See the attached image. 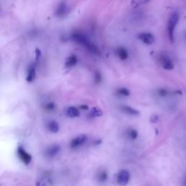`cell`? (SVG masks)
Instances as JSON below:
<instances>
[{
  "instance_id": "1",
  "label": "cell",
  "mask_w": 186,
  "mask_h": 186,
  "mask_svg": "<svg viewBox=\"0 0 186 186\" xmlns=\"http://www.w3.org/2000/svg\"><path fill=\"white\" fill-rule=\"evenodd\" d=\"M179 21V14L178 12L172 13L168 21V35L172 42H174V32L175 27Z\"/></svg>"
},
{
  "instance_id": "2",
  "label": "cell",
  "mask_w": 186,
  "mask_h": 186,
  "mask_svg": "<svg viewBox=\"0 0 186 186\" xmlns=\"http://www.w3.org/2000/svg\"><path fill=\"white\" fill-rule=\"evenodd\" d=\"M17 156H19V159L22 161V162L25 164L28 165L31 161H32V157L29 154H28L26 151L25 149L22 147V146H19L17 150Z\"/></svg>"
},
{
  "instance_id": "3",
  "label": "cell",
  "mask_w": 186,
  "mask_h": 186,
  "mask_svg": "<svg viewBox=\"0 0 186 186\" xmlns=\"http://www.w3.org/2000/svg\"><path fill=\"white\" fill-rule=\"evenodd\" d=\"M130 172L127 171V170H121L119 172L117 177V181L118 183L121 185H126L128 184L130 180Z\"/></svg>"
},
{
  "instance_id": "4",
  "label": "cell",
  "mask_w": 186,
  "mask_h": 186,
  "mask_svg": "<svg viewBox=\"0 0 186 186\" xmlns=\"http://www.w3.org/2000/svg\"><path fill=\"white\" fill-rule=\"evenodd\" d=\"M72 39H74L76 42L85 46V47H87V46L90 44V42L87 39V37L84 36L83 34H79V33H75V34H73Z\"/></svg>"
},
{
  "instance_id": "5",
  "label": "cell",
  "mask_w": 186,
  "mask_h": 186,
  "mask_svg": "<svg viewBox=\"0 0 186 186\" xmlns=\"http://www.w3.org/2000/svg\"><path fill=\"white\" fill-rule=\"evenodd\" d=\"M139 39L146 45H152L155 42V37L150 33H143L139 35Z\"/></svg>"
},
{
  "instance_id": "6",
  "label": "cell",
  "mask_w": 186,
  "mask_h": 186,
  "mask_svg": "<svg viewBox=\"0 0 186 186\" xmlns=\"http://www.w3.org/2000/svg\"><path fill=\"white\" fill-rule=\"evenodd\" d=\"M86 140H87V136L85 135H81L76 137V138L73 139L72 141L71 142V148H78L81 145H83Z\"/></svg>"
},
{
  "instance_id": "7",
  "label": "cell",
  "mask_w": 186,
  "mask_h": 186,
  "mask_svg": "<svg viewBox=\"0 0 186 186\" xmlns=\"http://www.w3.org/2000/svg\"><path fill=\"white\" fill-rule=\"evenodd\" d=\"M36 77V67L34 64H31L28 69V74L26 77V81L28 82H32Z\"/></svg>"
},
{
  "instance_id": "8",
  "label": "cell",
  "mask_w": 186,
  "mask_h": 186,
  "mask_svg": "<svg viewBox=\"0 0 186 186\" xmlns=\"http://www.w3.org/2000/svg\"><path fill=\"white\" fill-rule=\"evenodd\" d=\"M60 149H61V148H60L58 145H53L52 147L49 148L48 149L46 150V156L50 157V158L54 157L58 154Z\"/></svg>"
},
{
  "instance_id": "9",
  "label": "cell",
  "mask_w": 186,
  "mask_h": 186,
  "mask_svg": "<svg viewBox=\"0 0 186 186\" xmlns=\"http://www.w3.org/2000/svg\"><path fill=\"white\" fill-rule=\"evenodd\" d=\"M121 109L123 112L126 113V114L129 115H134V116H136V115L140 114V111L137 109H135V108L130 107V106L127 105H123L121 107Z\"/></svg>"
},
{
  "instance_id": "10",
  "label": "cell",
  "mask_w": 186,
  "mask_h": 186,
  "mask_svg": "<svg viewBox=\"0 0 186 186\" xmlns=\"http://www.w3.org/2000/svg\"><path fill=\"white\" fill-rule=\"evenodd\" d=\"M116 54L121 61H125L128 58V52L125 47H119L117 49Z\"/></svg>"
},
{
  "instance_id": "11",
  "label": "cell",
  "mask_w": 186,
  "mask_h": 186,
  "mask_svg": "<svg viewBox=\"0 0 186 186\" xmlns=\"http://www.w3.org/2000/svg\"><path fill=\"white\" fill-rule=\"evenodd\" d=\"M163 67L166 70H172L174 68V63L169 57H164L162 59Z\"/></svg>"
},
{
  "instance_id": "12",
  "label": "cell",
  "mask_w": 186,
  "mask_h": 186,
  "mask_svg": "<svg viewBox=\"0 0 186 186\" xmlns=\"http://www.w3.org/2000/svg\"><path fill=\"white\" fill-rule=\"evenodd\" d=\"M77 61H78V59H77L76 55H71L69 57H68L67 61H66V66L68 68L73 67V66H74L77 63Z\"/></svg>"
},
{
  "instance_id": "13",
  "label": "cell",
  "mask_w": 186,
  "mask_h": 186,
  "mask_svg": "<svg viewBox=\"0 0 186 186\" xmlns=\"http://www.w3.org/2000/svg\"><path fill=\"white\" fill-rule=\"evenodd\" d=\"M67 115L71 118H75L78 117L80 115L79 110L75 107H69L67 109Z\"/></svg>"
},
{
  "instance_id": "14",
  "label": "cell",
  "mask_w": 186,
  "mask_h": 186,
  "mask_svg": "<svg viewBox=\"0 0 186 186\" xmlns=\"http://www.w3.org/2000/svg\"><path fill=\"white\" fill-rule=\"evenodd\" d=\"M67 12V7H66V4L64 3V2H62V3L60 4L58 7L56 11V15L57 16H63Z\"/></svg>"
},
{
  "instance_id": "15",
  "label": "cell",
  "mask_w": 186,
  "mask_h": 186,
  "mask_svg": "<svg viewBox=\"0 0 186 186\" xmlns=\"http://www.w3.org/2000/svg\"><path fill=\"white\" fill-rule=\"evenodd\" d=\"M48 130H50L51 132L53 133H56L59 131V125L57 124V121H51L47 125Z\"/></svg>"
},
{
  "instance_id": "16",
  "label": "cell",
  "mask_w": 186,
  "mask_h": 186,
  "mask_svg": "<svg viewBox=\"0 0 186 186\" xmlns=\"http://www.w3.org/2000/svg\"><path fill=\"white\" fill-rule=\"evenodd\" d=\"M90 116H92L93 117L95 116H100L103 115V112L100 109H99L98 108H93L91 112H90Z\"/></svg>"
},
{
  "instance_id": "17",
  "label": "cell",
  "mask_w": 186,
  "mask_h": 186,
  "mask_svg": "<svg viewBox=\"0 0 186 186\" xmlns=\"http://www.w3.org/2000/svg\"><path fill=\"white\" fill-rule=\"evenodd\" d=\"M108 179V174L105 171H103L100 173L98 176V180L100 182H105V181Z\"/></svg>"
},
{
  "instance_id": "18",
  "label": "cell",
  "mask_w": 186,
  "mask_h": 186,
  "mask_svg": "<svg viewBox=\"0 0 186 186\" xmlns=\"http://www.w3.org/2000/svg\"><path fill=\"white\" fill-rule=\"evenodd\" d=\"M118 93L119 95H123V96H129L130 95V92L127 88H121L118 90Z\"/></svg>"
},
{
  "instance_id": "19",
  "label": "cell",
  "mask_w": 186,
  "mask_h": 186,
  "mask_svg": "<svg viewBox=\"0 0 186 186\" xmlns=\"http://www.w3.org/2000/svg\"><path fill=\"white\" fill-rule=\"evenodd\" d=\"M138 133L135 130H130V132H129V137H130V139L135 140L137 138H138Z\"/></svg>"
},
{
  "instance_id": "20",
  "label": "cell",
  "mask_w": 186,
  "mask_h": 186,
  "mask_svg": "<svg viewBox=\"0 0 186 186\" xmlns=\"http://www.w3.org/2000/svg\"><path fill=\"white\" fill-rule=\"evenodd\" d=\"M102 80V76L101 74L99 71H96L95 74V81L96 84H99L100 83V81Z\"/></svg>"
},
{
  "instance_id": "21",
  "label": "cell",
  "mask_w": 186,
  "mask_h": 186,
  "mask_svg": "<svg viewBox=\"0 0 186 186\" xmlns=\"http://www.w3.org/2000/svg\"><path fill=\"white\" fill-rule=\"evenodd\" d=\"M159 95L161 97H165L167 95V91L164 89L159 90Z\"/></svg>"
},
{
  "instance_id": "22",
  "label": "cell",
  "mask_w": 186,
  "mask_h": 186,
  "mask_svg": "<svg viewBox=\"0 0 186 186\" xmlns=\"http://www.w3.org/2000/svg\"><path fill=\"white\" fill-rule=\"evenodd\" d=\"M55 108V105L53 103H50V104H47L46 106V108L48 110H53Z\"/></svg>"
},
{
  "instance_id": "23",
  "label": "cell",
  "mask_w": 186,
  "mask_h": 186,
  "mask_svg": "<svg viewBox=\"0 0 186 186\" xmlns=\"http://www.w3.org/2000/svg\"><path fill=\"white\" fill-rule=\"evenodd\" d=\"M139 2L142 4H146L149 2V0H139Z\"/></svg>"
},
{
  "instance_id": "24",
  "label": "cell",
  "mask_w": 186,
  "mask_h": 186,
  "mask_svg": "<svg viewBox=\"0 0 186 186\" xmlns=\"http://www.w3.org/2000/svg\"><path fill=\"white\" fill-rule=\"evenodd\" d=\"M80 108H81V109H85V110H87L88 108H88L87 105H81Z\"/></svg>"
}]
</instances>
